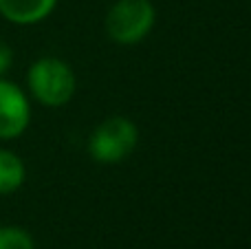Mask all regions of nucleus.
<instances>
[{
  "instance_id": "nucleus-4",
  "label": "nucleus",
  "mask_w": 251,
  "mask_h": 249,
  "mask_svg": "<svg viewBox=\"0 0 251 249\" xmlns=\"http://www.w3.org/2000/svg\"><path fill=\"white\" fill-rule=\"evenodd\" d=\"M31 124L29 95L7 77H0V141L18 139Z\"/></svg>"
},
{
  "instance_id": "nucleus-3",
  "label": "nucleus",
  "mask_w": 251,
  "mask_h": 249,
  "mask_svg": "<svg viewBox=\"0 0 251 249\" xmlns=\"http://www.w3.org/2000/svg\"><path fill=\"white\" fill-rule=\"evenodd\" d=\"M156 20L150 0H117L106 13V33L117 44H137L152 31Z\"/></svg>"
},
{
  "instance_id": "nucleus-5",
  "label": "nucleus",
  "mask_w": 251,
  "mask_h": 249,
  "mask_svg": "<svg viewBox=\"0 0 251 249\" xmlns=\"http://www.w3.org/2000/svg\"><path fill=\"white\" fill-rule=\"evenodd\" d=\"M57 0H0V16L18 26H31L47 20Z\"/></svg>"
},
{
  "instance_id": "nucleus-6",
  "label": "nucleus",
  "mask_w": 251,
  "mask_h": 249,
  "mask_svg": "<svg viewBox=\"0 0 251 249\" xmlns=\"http://www.w3.org/2000/svg\"><path fill=\"white\" fill-rule=\"evenodd\" d=\"M26 179V168L20 154L9 148H0V197L13 194L22 188Z\"/></svg>"
},
{
  "instance_id": "nucleus-8",
  "label": "nucleus",
  "mask_w": 251,
  "mask_h": 249,
  "mask_svg": "<svg viewBox=\"0 0 251 249\" xmlns=\"http://www.w3.org/2000/svg\"><path fill=\"white\" fill-rule=\"evenodd\" d=\"M11 62H13V51L4 42H0V77H4V73H7L9 66H11Z\"/></svg>"
},
{
  "instance_id": "nucleus-2",
  "label": "nucleus",
  "mask_w": 251,
  "mask_h": 249,
  "mask_svg": "<svg viewBox=\"0 0 251 249\" xmlns=\"http://www.w3.org/2000/svg\"><path fill=\"white\" fill-rule=\"evenodd\" d=\"M139 144V130L132 119L115 115L108 117L88 137V154L93 161L113 166L122 163Z\"/></svg>"
},
{
  "instance_id": "nucleus-7",
  "label": "nucleus",
  "mask_w": 251,
  "mask_h": 249,
  "mask_svg": "<svg viewBox=\"0 0 251 249\" xmlns=\"http://www.w3.org/2000/svg\"><path fill=\"white\" fill-rule=\"evenodd\" d=\"M0 249H35V243L25 227L4 225L0 227Z\"/></svg>"
},
{
  "instance_id": "nucleus-1",
  "label": "nucleus",
  "mask_w": 251,
  "mask_h": 249,
  "mask_svg": "<svg viewBox=\"0 0 251 249\" xmlns=\"http://www.w3.org/2000/svg\"><path fill=\"white\" fill-rule=\"evenodd\" d=\"M26 88L38 104L47 106V108H60L73 100L77 77L64 60L44 55L29 66Z\"/></svg>"
}]
</instances>
